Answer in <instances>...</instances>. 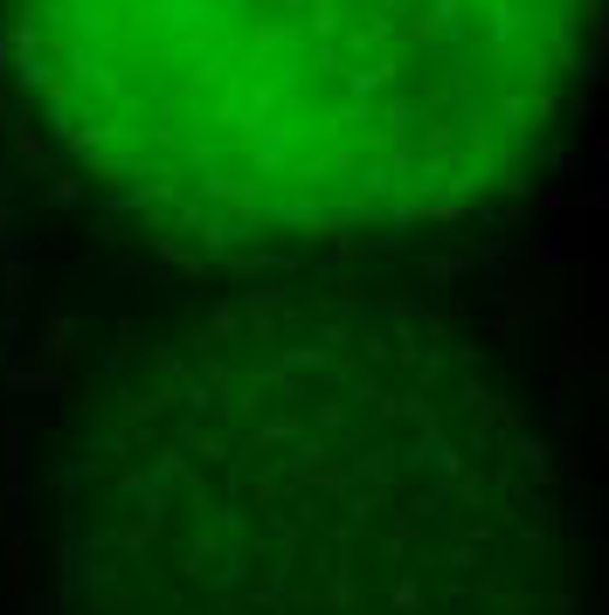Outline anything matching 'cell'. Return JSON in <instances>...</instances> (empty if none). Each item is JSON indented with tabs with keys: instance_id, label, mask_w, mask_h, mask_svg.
Segmentation results:
<instances>
[{
	"instance_id": "6da1fadb",
	"label": "cell",
	"mask_w": 609,
	"mask_h": 615,
	"mask_svg": "<svg viewBox=\"0 0 609 615\" xmlns=\"http://www.w3.org/2000/svg\"><path fill=\"white\" fill-rule=\"evenodd\" d=\"M49 615H575V477L506 346L333 277L166 318L49 471Z\"/></svg>"
},
{
	"instance_id": "7a4b0ae2",
	"label": "cell",
	"mask_w": 609,
	"mask_h": 615,
	"mask_svg": "<svg viewBox=\"0 0 609 615\" xmlns=\"http://www.w3.org/2000/svg\"><path fill=\"white\" fill-rule=\"evenodd\" d=\"M602 21L609 0H0V70L139 235L325 270L548 201Z\"/></svg>"
}]
</instances>
